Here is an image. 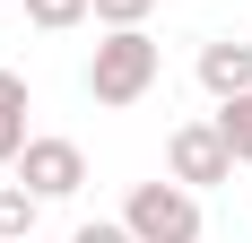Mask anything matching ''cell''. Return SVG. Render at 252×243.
<instances>
[{"mask_svg": "<svg viewBox=\"0 0 252 243\" xmlns=\"http://www.w3.org/2000/svg\"><path fill=\"white\" fill-rule=\"evenodd\" d=\"M157 70H165V52H157L148 26H104V44L87 52V96L104 113H122V104H139L157 87Z\"/></svg>", "mask_w": 252, "mask_h": 243, "instance_id": "obj_1", "label": "cell"}, {"mask_svg": "<svg viewBox=\"0 0 252 243\" xmlns=\"http://www.w3.org/2000/svg\"><path fill=\"white\" fill-rule=\"evenodd\" d=\"M9 174H18L35 200H70L78 182H87V148L61 139V130H35V139L18 148V165H9Z\"/></svg>", "mask_w": 252, "mask_h": 243, "instance_id": "obj_4", "label": "cell"}, {"mask_svg": "<svg viewBox=\"0 0 252 243\" xmlns=\"http://www.w3.org/2000/svg\"><path fill=\"white\" fill-rule=\"evenodd\" d=\"M70 243H139V235H130V226H122V217H96V226H78V235H70Z\"/></svg>", "mask_w": 252, "mask_h": 243, "instance_id": "obj_11", "label": "cell"}, {"mask_svg": "<svg viewBox=\"0 0 252 243\" xmlns=\"http://www.w3.org/2000/svg\"><path fill=\"white\" fill-rule=\"evenodd\" d=\"M35 209H44V200L26 191V182H0V243H26V235H35Z\"/></svg>", "mask_w": 252, "mask_h": 243, "instance_id": "obj_7", "label": "cell"}, {"mask_svg": "<svg viewBox=\"0 0 252 243\" xmlns=\"http://www.w3.org/2000/svg\"><path fill=\"white\" fill-rule=\"evenodd\" d=\"M218 130H226V148H235V165H252V87H244V96H226V104H218Z\"/></svg>", "mask_w": 252, "mask_h": 243, "instance_id": "obj_9", "label": "cell"}, {"mask_svg": "<svg viewBox=\"0 0 252 243\" xmlns=\"http://www.w3.org/2000/svg\"><path fill=\"white\" fill-rule=\"evenodd\" d=\"M35 139L26 130V78L18 70H0V165H18V148Z\"/></svg>", "mask_w": 252, "mask_h": 243, "instance_id": "obj_6", "label": "cell"}, {"mask_svg": "<svg viewBox=\"0 0 252 243\" xmlns=\"http://www.w3.org/2000/svg\"><path fill=\"white\" fill-rule=\"evenodd\" d=\"M165 174H174V182H191V191L235 182V148H226V130H218V113H209V122H183L174 139H165Z\"/></svg>", "mask_w": 252, "mask_h": 243, "instance_id": "obj_3", "label": "cell"}, {"mask_svg": "<svg viewBox=\"0 0 252 243\" xmlns=\"http://www.w3.org/2000/svg\"><path fill=\"white\" fill-rule=\"evenodd\" d=\"M200 87L218 104L252 87V44H244V35H209V44H200Z\"/></svg>", "mask_w": 252, "mask_h": 243, "instance_id": "obj_5", "label": "cell"}, {"mask_svg": "<svg viewBox=\"0 0 252 243\" xmlns=\"http://www.w3.org/2000/svg\"><path fill=\"white\" fill-rule=\"evenodd\" d=\"M157 0H96V26H148Z\"/></svg>", "mask_w": 252, "mask_h": 243, "instance_id": "obj_10", "label": "cell"}, {"mask_svg": "<svg viewBox=\"0 0 252 243\" xmlns=\"http://www.w3.org/2000/svg\"><path fill=\"white\" fill-rule=\"evenodd\" d=\"M87 18H96V0H26V26H44V35H70Z\"/></svg>", "mask_w": 252, "mask_h": 243, "instance_id": "obj_8", "label": "cell"}, {"mask_svg": "<svg viewBox=\"0 0 252 243\" xmlns=\"http://www.w3.org/2000/svg\"><path fill=\"white\" fill-rule=\"evenodd\" d=\"M122 226L139 243H200V191L191 182H130V200H122Z\"/></svg>", "mask_w": 252, "mask_h": 243, "instance_id": "obj_2", "label": "cell"}]
</instances>
